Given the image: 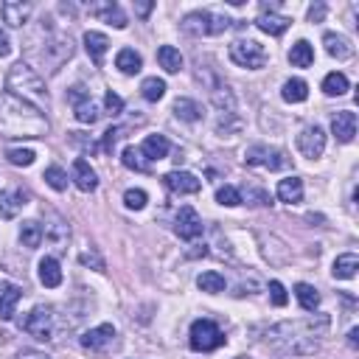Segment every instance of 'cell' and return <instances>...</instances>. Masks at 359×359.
<instances>
[{"label":"cell","instance_id":"6da1fadb","mask_svg":"<svg viewBox=\"0 0 359 359\" xmlns=\"http://www.w3.org/2000/svg\"><path fill=\"white\" fill-rule=\"evenodd\" d=\"M329 329H331L329 314H311L306 320H287L273 326L266 331V342L292 356H309L320 348V340L329 334Z\"/></svg>","mask_w":359,"mask_h":359},{"label":"cell","instance_id":"7a4b0ae2","mask_svg":"<svg viewBox=\"0 0 359 359\" xmlns=\"http://www.w3.org/2000/svg\"><path fill=\"white\" fill-rule=\"evenodd\" d=\"M48 129V118L39 107L12 93H0V135L3 138H45Z\"/></svg>","mask_w":359,"mask_h":359},{"label":"cell","instance_id":"3957f363","mask_svg":"<svg viewBox=\"0 0 359 359\" xmlns=\"http://www.w3.org/2000/svg\"><path fill=\"white\" fill-rule=\"evenodd\" d=\"M6 87H9L12 96H17V99H23V101H28L34 107H45V104H48V90H45V81L26 62H17V65L9 68Z\"/></svg>","mask_w":359,"mask_h":359},{"label":"cell","instance_id":"277c9868","mask_svg":"<svg viewBox=\"0 0 359 359\" xmlns=\"http://www.w3.org/2000/svg\"><path fill=\"white\" fill-rule=\"evenodd\" d=\"M233 26V20L222 17L211 9H202V12H191L183 17V31L186 34H194V37H213V34H222Z\"/></svg>","mask_w":359,"mask_h":359},{"label":"cell","instance_id":"5b68a950","mask_svg":"<svg viewBox=\"0 0 359 359\" xmlns=\"http://www.w3.org/2000/svg\"><path fill=\"white\" fill-rule=\"evenodd\" d=\"M73 57V39L65 34H51L48 39L42 42V51H39V62L45 65L48 73H57L62 68L65 59Z\"/></svg>","mask_w":359,"mask_h":359},{"label":"cell","instance_id":"8992f818","mask_svg":"<svg viewBox=\"0 0 359 359\" xmlns=\"http://www.w3.org/2000/svg\"><path fill=\"white\" fill-rule=\"evenodd\" d=\"M188 345H191V351H200V353L216 351L219 345H224V331L213 320H205V318L194 320L191 331H188Z\"/></svg>","mask_w":359,"mask_h":359},{"label":"cell","instance_id":"52a82bcc","mask_svg":"<svg viewBox=\"0 0 359 359\" xmlns=\"http://www.w3.org/2000/svg\"><path fill=\"white\" fill-rule=\"evenodd\" d=\"M231 59L239 65V68H247V70H258L266 65V51L264 45L255 42V39H236L231 45Z\"/></svg>","mask_w":359,"mask_h":359},{"label":"cell","instance_id":"ba28073f","mask_svg":"<svg viewBox=\"0 0 359 359\" xmlns=\"http://www.w3.org/2000/svg\"><path fill=\"white\" fill-rule=\"evenodd\" d=\"M20 329L31 334L34 340H54V311L48 306L31 309L26 318L20 320Z\"/></svg>","mask_w":359,"mask_h":359},{"label":"cell","instance_id":"9c48e42d","mask_svg":"<svg viewBox=\"0 0 359 359\" xmlns=\"http://www.w3.org/2000/svg\"><path fill=\"white\" fill-rule=\"evenodd\" d=\"M244 163L247 166H261V168H269V171H278V168H287L289 160L281 149H273V146H264V144H255L244 152Z\"/></svg>","mask_w":359,"mask_h":359},{"label":"cell","instance_id":"30bf717a","mask_svg":"<svg viewBox=\"0 0 359 359\" xmlns=\"http://www.w3.org/2000/svg\"><path fill=\"white\" fill-rule=\"evenodd\" d=\"M298 152L303 155V157H309V160H314V157H320L323 152H326V132H323V126H306L300 135H298Z\"/></svg>","mask_w":359,"mask_h":359},{"label":"cell","instance_id":"8fae6325","mask_svg":"<svg viewBox=\"0 0 359 359\" xmlns=\"http://www.w3.org/2000/svg\"><path fill=\"white\" fill-rule=\"evenodd\" d=\"M174 231H177L180 239H186V242L200 239L202 236V219H200V213L191 205H183V208H180V213H177V219H174Z\"/></svg>","mask_w":359,"mask_h":359},{"label":"cell","instance_id":"7c38bea8","mask_svg":"<svg viewBox=\"0 0 359 359\" xmlns=\"http://www.w3.org/2000/svg\"><path fill=\"white\" fill-rule=\"evenodd\" d=\"M163 186L171 191V194H200L202 191V180L197 177V174H191V171H168L166 177H163Z\"/></svg>","mask_w":359,"mask_h":359},{"label":"cell","instance_id":"4fadbf2b","mask_svg":"<svg viewBox=\"0 0 359 359\" xmlns=\"http://www.w3.org/2000/svg\"><path fill=\"white\" fill-rule=\"evenodd\" d=\"M68 96H70V101H73V115H76V121H81V124H96V121H99V107H96L93 99H90V93H84L81 87H73Z\"/></svg>","mask_w":359,"mask_h":359},{"label":"cell","instance_id":"5bb4252c","mask_svg":"<svg viewBox=\"0 0 359 359\" xmlns=\"http://www.w3.org/2000/svg\"><path fill=\"white\" fill-rule=\"evenodd\" d=\"M31 3L28 0H9V3L0 6V14H3V23H9L12 28H23L31 17Z\"/></svg>","mask_w":359,"mask_h":359},{"label":"cell","instance_id":"9a60e30c","mask_svg":"<svg viewBox=\"0 0 359 359\" xmlns=\"http://www.w3.org/2000/svg\"><path fill=\"white\" fill-rule=\"evenodd\" d=\"M26 205H28V194L23 188L0 191V219H14Z\"/></svg>","mask_w":359,"mask_h":359},{"label":"cell","instance_id":"2e32d148","mask_svg":"<svg viewBox=\"0 0 359 359\" xmlns=\"http://www.w3.org/2000/svg\"><path fill=\"white\" fill-rule=\"evenodd\" d=\"M73 183H76V188L84 191V194H90V191L99 188V177H96V171L90 168V163H87L84 157H76V160H73Z\"/></svg>","mask_w":359,"mask_h":359},{"label":"cell","instance_id":"e0dca14e","mask_svg":"<svg viewBox=\"0 0 359 359\" xmlns=\"http://www.w3.org/2000/svg\"><path fill=\"white\" fill-rule=\"evenodd\" d=\"M84 48H87L90 59H93V65L101 68V65H104V57H107V51H110V39H107V34H101V31H87V34H84Z\"/></svg>","mask_w":359,"mask_h":359},{"label":"cell","instance_id":"ac0fdd59","mask_svg":"<svg viewBox=\"0 0 359 359\" xmlns=\"http://www.w3.org/2000/svg\"><path fill=\"white\" fill-rule=\"evenodd\" d=\"M331 132H334V138L340 144H351L353 141V135H356V115L351 110H342L331 118Z\"/></svg>","mask_w":359,"mask_h":359},{"label":"cell","instance_id":"d6986e66","mask_svg":"<svg viewBox=\"0 0 359 359\" xmlns=\"http://www.w3.org/2000/svg\"><path fill=\"white\" fill-rule=\"evenodd\" d=\"M113 340H115V329H113L110 323L96 326V329H90V331L81 334V345H84L87 351H101V348H107Z\"/></svg>","mask_w":359,"mask_h":359},{"label":"cell","instance_id":"ffe728a7","mask_svg":"<svg viewBox=\"0 0 359 359\" xmlns=\"http://www.w3.org/2000/svg\"><path fill=\"white\" fill-rule=\"evenodd\" d=\"M90 14H96L99 20H104V23H110V26H115V28H126V14L121 12L118 3H113V0L90 6Z\"/></svg>","mask_w":359,"mask_h":359},{"label":"cell","instance_id":"44dd1931","mask_svg":"<svg viewBox=\"0 0 359 359\" xmlns=\"http://www.w3.org/2000/svg\"><path fill=\"white\" fill-rule=\"evenodd\" d=\"M323 45H326L329 57H334V59H351V57H353V45H351V39L342 37V34L329 31V34L323 37Z\"/></svg>","mask_w":359,"mask_h":359},{"label":"cell","instance_id":"7402d4cb","mask_svg":"<svg viewBox=\"0 0 359 359\" xmlns=\"http://www.w3.org/2000/svg\"><path fill=\"white\" fill-rule=\"evenodd\" d=\"M20 298H23V289L14 287V284H6L3 289H0V320H12L14 318Z\"/></svg>","mask_w":359,"mask_h":359},{"label":"cell","instance_id":"603a6c76","mask_svg":"<svg viewBox=\"0 0 359 359\" xmlns=\"http://www.w3.org/2000/svg\"><path fill=\"white\" fill-rule=\"evenodd\" d=\"M168 152H171V144H168L166 135H149V138L141 144V155L146 160H163V157H168Z\"/></svg>","mask_w":359,"mask_h":359},{"label":"cell","instance_id":"cb8c5ba5","mask_svg":"<svg viewBox=\"0 0 359 359\" xmlns=\"http://www.w3.org/2000/svg\"><path fill=\"white\" fill-rule=\"evenodd\" d=\"M255 26L264 31V34H269V37H281L289 26H292V20L289 17H284V14H273V12H261V17L255 20Z\"/></svg>","mask_w":359,"mask_h":359},{"label":"cell","instance_id":"d4e9b609","mask_svg":"<svg viewBox=\"0 0 359 359\" xmlns=\"http://www.w3.org/2000/svg\"><path fill=\"white\" fill-rule=\"evenodd\" d=\"M275 194H278V200L287 202V205L303 202V180H300V177H287V180H281Z\"/></svg>","mask_w":359,"mask_h":359},{"label":"cell","instance_id":"484cf974","mask_svg":"<svg viewBox=\"0 0 359 359\" xmlns=\"http://www.w3.org/2000/svg\"><path fill=\"white\" fill-rule=\"evenodd\" d=\"M39 281L42 287H48V289H57L62 284V269H59V261L51 258V255H45L39 261Z\"/></svg>","mask_w":359,"mask_h":359},{"label":"cell","instance_id":"4316f807","mask_svg":"<svg viewBox=\"0 0 359 359\" xmlns=\"http://www.w3.org/2000/svg\"><path fill=\"white\" fill-rule=\"evenodd\" d=\"M115 68L121 73H126V76H135V73H141L144 59H141V54L135 51V48H121L118 57H115Z\"/></svg>","mask_w":359,"mask_h":359},{"label":"cell","instance_id":"83f0119b","mask_svg":"<svg viewBox=\"0 0 359 359\" xmlns=\"http://www.w3.org/2000/svg\"><path fill=\"white\" fill-rule=\"evenodd\" d=\"M157 62L166 73H180L183 70V54H180L174 45H160L157 48Z\"/></svg>","mask_w":359,"mask_h":359},{"label":"cell","instance_id":"f1b7e54d","mask_svg":"<svg viewBox=\"0 0 359 359\" xmlns=\"http://www.w3.org/2000/svg\"><path fill=\"white\" fill-rule=\"evenodd\" d=\"M174 115H177L180 121L197 124V121H202V107H200V101H194V99H177V101H174Z\"/></svg>","mask_w":359,"mask_h":359},{"label":"cell","instance_id":"f546056e","mask_svg":"<svg viewBox=\"0 0 359 359\" xmlns=\"http://www.w3.org/2000/svg\"><path fill=\"white\" fill-rule=\"evenodd\" d=\"M42 236H45V231H42L39 222L28 219V222L20 224V242H23V247H28V250L39 247V244H42Z\"/></svg>","mask_w":359,"mask_h":359},{"label":"cell","instance_id":"4dcf8cb0","mask_svg":"<svg viewBox=\"0 0 359 359\" xmlns=\"http://www.w3.org/2000/svg\"><path fill=\"white\" fill-rule=\"evenodd\" d=\"M289 62H292L295 68H311V62H314V48H311L306 39H298V42L292 45V51H289Z\"/></svg>","mask_w":359,"mask_h":359},{"label":"cell","instance_id":"1f68e13d","mask_svg":"<svg viewBox=\"0 0 359 359\" xmlns=\"http://www.w3.org/2000/svg\"><path fill=\"white\" fill-rule=\"evenodd\" d=\"M281 96H284V101H289V104H300V101L309 99V84H306L303 79H289V81L284 84V90H281Z\"/></svg>","mask_w":359,"mask_h":359},{"label":"cell","instance_id":"d6a6232c","mask_svg":"<svg viewBox=\"0 0 359 359\" xmlns=\"http://www.w3.org/2000/svg\"><path fill=\"white\" fill-rule=\"evenodd\" d=\"M356 269H359V258L353 255V253H345V255H340L337 261H334V278H340V281H348V278H353L356 275Z\"/></svg>","mask_w":359,"mask_h":359},{"label":"cell","instance_id":"836d02e7","mask_svg":"<svg viewBox=\"0 0 359 359\" xmlns=\"http://www.w3.org/2000/svg\"><path fill=\"white\" fill-rule=\"evenodd\" d=\"M295 298H298V303L306 309V311H314L320 306V292L314 289L311 284H298L295 287Z\"/></svg>","mask_w":359,"mask_h":359},{"label":"cell","instance_id":"e575fe53","mask_svg":"<svg viewBox=\"0 0 359 359\" xmlns=\"http://www.w3.org/2000/svg\"><path fill=\"white\" fill-rule=\"evenodd\" d=\"M197 287L208 295H219V292H224V275L216 273V269H208V273H202L197 278Z\"/></svg>","mask_w":359,"mask_h":359},{"label":"cell","instance_id":"d590c367","mask_svg":"<svg viewBox=\"0 0 359 359\" xmlns=\"http://www.w3.org/2000/svg\"><path fill=\"white\" fill-rule=\"evenodd\" d=\"M323 93L326 96H345L348 93V79H345V73H329L326 79H323Z\"/></svg>","mask_w":359,"mask_h":359},{"label":"cell","instance_id":"8d00e7d4","mask_svg":"<svg viewBox=\"0 0 359 359\" xmlns=\"http://www.w3.org/2000/svg\"><path fill=\"white\" fill-rule=\"evenodd\" d=\"M141 96H144L146 101H160V99L166 96V81L157 79V76L144 79V84H141Z\"/></svg>","mask_w":359,"mask_h":359},{"label":"cell","instance_id":"74e56055","mask_svg":"<svg viewBox=\"0 0 359 359\" xmlns=\"http://www.w3.org/2000/svg\"><path fill=\"white\" fill-rule=\"evenodd\" d=\"M121 163H124L126 168H132V171H141V174L149 171V163L144 160L141 149H135V146H126V149L121 152Z\"/></svg>","mask_w":359,"mask_h":359},{"label":"cell","instance_id":"f35d334b","mask_svg":"<svg viewBox=\"0 0 359 359\" xmlns=\"http://www.w3.org/2000/svg\"><path fill=\"white\" fill-rule=\"evenodd\" d=\"M42 180L48 183L54 191H65L68 188V174H65V168H59V166H48L45 168V174H42Z\"/></svg>","mask_w":359,"mask_h":359},{"label":"cell","instance_id":"ab89813d","mask_svg":"<svg viewBox=\"0 0 359 359\" xmlns=\"http://www.w3.org/2000/svg\"><path fill=\"white\" fill-rule=\"evenodd\" d=\"M124 138V129L121 126H110L104 135H101V144H99V149L104 152V155H113V149H115V144Z\"/></svg>","mask_w":359,"mask_h":359},{"label":"cell","instance_id":"60d3db41","mask_svg":"<svg viewBox=\"0 0 359 359\" xmlns=\"http://www.w3.org/2000/svg\"><path fill=\"white\" fill-rule=\"evenodd\" d=\"M146 191L144 188H129L126 194H124V205L129 208V211H141V208H146Z\"/></svg>","mask_w":359,"mask_h":359},{"label":"cell","instance_id":"b9f144b4","mask_svg":"<svg viewBox=\"0 0 359 359\" xmlns=\"http://www.w3.org/2000/svg\"><path fill=\"white\" fill-rule=\"evenodd\" d=\"M216 202L219 205H228V208H236V205H242V194L233 186H222L216 191Z\"/></svg>","mask_w":359,"mask_h":359},{"label":"cell","instance_id":"7bdbcfd3","mask_svg":"<svg viewBox=\"0 0 359 359\" xmlns=\"http://www.w3.org/2000/svg\"><path fill=\"white\" fill-rule=\"evenodd\" d=\"M6 157H9V163H14V166H31V163L37 160V155H34L31 149H9Z\"/></svg>","mask_w":359,"mask_h":359},{"label":"cell","instance_id":"ee69618b","mask_svg":"<svg viewBox=\"0 0 359 359\" xmlns=\"http://www.w3.org/2000/svg\"><path fill=\"white\" fill-rule=\"evenodd\" d=\"M269 300H273L275 306H287V303H289V295H287V289H284L281 281H273V284H269Z\"/></svg>","mask_w":359,"mask_h":359},{"label":"cell","instance_id":"f6af8a7d","mask_svg":"<svg viewBox=\"0 0 359 359\" xmlns=\"http://www.w3.org/2000/svg\"><path fill=\"white\" fill-rule=\"evenodd\" d=\"M104 110H107V115H113V118H115V115H121V113H124V99H121V96H115L113 90H110V93L104 96Z\"/></svg>","mask_w":359,"mask_h":359},{"label":"cell","instance_id":"bcb514c9","mask_svg":"<svg viewBox=\"0 0 359 359\" xmlns=\"http://www.w3.org/2000/svg\"><path fill=\"white\" fill-rule=\"evenodd\" d=\"M79 261H81V264H93L96 269H104V258H101V255H99L93 247H90V250H84V253L79 255Z\"/></svg>","mask_w":359,"mask_h":359},{"label":"cell","instance_id":"7dc6e473","mask_svg":"<svg viewBox=\"0 0 359 359\" xmlns=\"http://www.w3.org/2000/svg\"><path fill=\"white\" fill-rule=\"evenodd\" d=\"M326 14H329L326 3H314V6H309V20H311V23H323Z\"/></svg>","mask_w":359,"mask_h":359},{"label":"cell","instance_id":"c3c4849f","mask_svg":"<svg viewBox=\"0 0 359 359\" xmlns=\"http://www.w3.org/2000/svg\"><path fill=\"white\" fill-rule=\"evenodd\" d=\"M9 54H12V39H9V34L3 28H0V59L9 57Z\"/></svg>","mask_w":359,"mask_h":359},{"label":"cell","instance_id":"681fc988","mask_svg":"<svg viewBox=\"0 0 359 359\" xmlns=\"http://www.w3.org/2000/svg\"><path fill=\"white\" fill-rule=\"evenodd\" d=\"M17 359H51V356H48V353H42V351H34V348H26V351H20Z\"/></svg>","mask_w":359,"mask_h":359},{"label":"cell","instance_id":"f907efd6","mask_svg":"<svg viewBox=\"0 0 359 359\" xmlns=\"http://www.w3.org/2000/svg\"><path fill=\"white\" fill-rule=\"evenodd\" d=\"M135 12H138L141 17H146L152 12V3H135Z\"/></svg>","mask_w":359,"mask_h":359},{"label":"cell","instance_id":"816d5d0a","mask_svg":"<svg viewBox=\"0 0 359 359\" xmlns=\"http://www.w3.org/2000/svg\"><path fill=\"white\" fill-rule=\"evenodd\" d=\"M356 337H359V331H356V329H351V331H348V345H351V348H356V345H359V340H356Z\"/></svg>","mask_w":359,"mask_h":359},{"label":"cell","instance_id":"f5cc1de1","mask_svg":"<svg viewBox=\"0 0 359 359\" xmlns=\"http://www.w3.org/2000/svg\"><path fill=\"white\" fill-rule=\"evenodd\" d=\"M236 359H250V356H236Z\"/></svg>","mask_w":359,"mask_h":359}]
</instances>
